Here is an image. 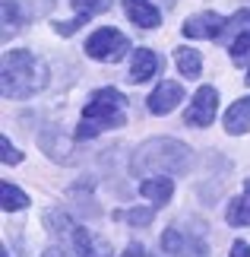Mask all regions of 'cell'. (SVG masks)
Listing matches in <instances>:
<instances>
[{
  "label": "cell",
  "instance_id": "cell-6",
  "mask_svg": "<svg viewBox=\"0 0 250 257\" xmlns=\"http://www.w3.org/2000/svg\"><path fill=\"white\" fill-rule=\"evenodd\" d=\"M215 111H218V92L212 86H199L193 102H190L187 114H184V124L190 127H209L215 121Z\"/></svg>",
  "mask_w": 250,
  "mask_h": 257
},
{
  "label": "cell",
  "instance_id": "cell-27",
  "mask_svg": "<svg viewBox=\"0 0 250 257\" xmlns=\"http://www.w3.org/2000/svg\"><path fill=\"white\" fill-rule=\"evenodd\" d=\"M247 83H250V70H247Z\"/></svg>",
  "mask_w": 250,
  "mask_h": 257
},
{
  "label": "cell",
  "instance_id": "cell-16",
  "mask_svg": "<svg viewBox=\"0 0 250 257\" xmlns=\"http://www.w3.org/2000/svg\"><path fill=\"white\" fill-rule=\"evenodd\" d=\"M174 64H177V70H181L187 80L199 76V70H203V57H199V51H193V48H177Z\"/></svg>",
  "mask_w": 250,
  "mask_h": 257
},
{
  "label": "cell",
  "instance_id": "cell-1",
  "mask_svg": "<svg viewBox=\"0 0 250 257\" xmlns=\"http://www.w3.org/2000/svg\"><path fill=\"white\" fill-rule=\"evenodd\" d=\"M0 73H4V98H29L48 86L45 61L29 51H7Z\"/></svg>",
  "mask_w": 250,
  "mask_h": 257
},
{
  "label": "cell",
  "instance_id": "cell-24",
  "mask_svg": "<svg viewBox=\"0 0 250 257\" xmlns=\"http://www.w3.org/2000/svg\"><path fill=\"white\" fill-rule=\"evenodd\" d=\"M228 257H250V244L247 241H234L231 244V254Z\"/></svg>",
  "mask_w": 250,
  "mask_h": 257
},
{
  "label": "cell",
  "instance_id": "cell-23",
  "mask_svg": "<svg viewBox=\"0 0 250 257\" xmlns=\"http://www.w3.org/2000/svg\"><path fill=\"white\" fill-rule=\"evenodd\" d=\"M0 150H4V165H19V162H23V153L13 150L7 137H0Z\"/></svg>",
  "mask_w": 250,
  "mask_h": 257
},
{
  "label": "cell",
  "instance_id": "cell-10",
  "mask_svg": "<svg viewBox=\"0 0 250 257\" xmlns=\"http://www.w3.org/2000/svg\"><path fill=\"white\" fill-rule=\"evenodd\" d=\"M124 13L139 29H155L162 23V13H158V7H152V0H124Z\"/></svg>",
  "mask_w": 250,
  "mask_h": 257
},
{
  "label": "cell",
  "instance_id": "cell-19",
  "mask_svg": "<svg viewBox=\"0 0 250 257\" xmlns=\"http://www.w3.org/2000/svg\"><path fill=\"white\" fill-rule=\"evenodd\" d=\"M16 7H19V0H4V38L16 35V29H19V13H16Z\"/></svg>",
  "mask_w": 250,
  "mask_h": 257
},
{
  "label": "cell",
  "instance_id": "cell-2",
  "mask_svg": "<svg viewBox=\"0 0 250 257\" xmlns=\"http://www.w3.org/2000/svg\"><path fill=\"white\" fill-rule=\"evenodd\" d=\"M133 175H184L190 169V150L177 140H149L130 159Z\"/></svg>",
  "mask_w": 250,
  "mask_h": 257
},
{
  "label": "cell",
  "instance_id": "cell-9",
  "mask_svg": "<svg viewBox=\"0 0 250 257\" xmlns=\"http://www.w3.org/2000/svg\"><path fill=\"white\" fill-rule=\"evenodd\" d=\"M73 248L79 257H111V244L79 225H73Z\"/></svg>",
  "mask_w": 250,
  "mask_h": 257
},
{
  "label": "cell",
  "instance_id": "cell-3",
  "mask_svg": "<svg viewBox=\"0 0 250 257\" xmlns=\"http://www.w3.org/2000/svg\"><path fill=\"white\" fill-rule=\"evenodd\" d=\"M127 121V98L117 89H98L83 108V121H79L76 137L79 140H92L108 127H121Z\"/></svg>",
  "mask_w": 250,
  "mask_h": 257
},
{
  "label": "cell",
  "instance_id": "cell-17",
  "mask_svg": "<svg viewBox=\"0 0 250 257\" xmlns=\"http://www.w3.org/2000/svg\"><path fill=\"white\" fill-rule=\"evenodd\" d=\"M0 194H4V210H7V213H16V210H23V206L29 203V197L19 191L16 184H10V181H4Z\"/></svg>",
  "mask_w": 250,
  "mask_h": 257
},
{
  "label": "cell",
  "instance_id": "cell-4",
  "mask_svg": "<svg viewBox=\"0 0 250 257\" xmlns=\"http://www.w3.org/2000/svg\"><path fill=\"white\" fill-rule=\"evenodd\" d=\"M162 251L171 257H209V248L203 241V225L199 229H184V225H171L162 232Z\"/></svg>",
  "mask_w": 250,
  "mask_h": 257
},
{
  "label": "cell",
  "instance_id": "cell-26",
  "mask_svg": "<svg viewBox=\"0 0 250 257\" xmlns=\"http://www.w3.org/2000/svg\"><path fill=\"white\" fill-rule=\"evenodd\" d=\"M42 257H67V254H64V248H48Z\"/></svg>",
  "mask_w": 250,
  "mask_h": 257
},
{
  "label": "cell",
  "instance_id": "cell-15",
  "mask_svg": "<svg viewBox=\"0 0 250 257\" xmlns=\"http://www.w3.org/2000/svg\"><path fill=\"white\" fill-rule=\"evenodd\" d=\"M225 219H228V225H250V181H244V191H241V197L231 200Z\"/></svg>",
  "mask_w": 250,
  "mask_h": 257
},
{
  "label": "cell",
  "instance_id": "cell-12",
  "mask_svg": "<svg viewBox=\"0 0 250 257\" xmlns=\"http://www.w3.org/2000/svg\"><path fill=\"white\" fill-rule=\"evenodd\" d=\"M38 143H42V150L48 153V156H51V159L54 162H73L76 159V156H70V153H73V146H70V140H64V137H57V131H54V127H45V131H42V140H38Z\"/></svg>",
  "mask_w": 250,
  "mask_h": 257
},
{
  "label": "cell",
  "instance_id": "cell-22",
  "mask_svg": "<svg viewBox=\"0 0 250 257\" xmlns=\"http://www.w3.org/2000/svg\"><path fill=\"white\" fill-rule=\"evenodd\" d=\"M247 54H250V29H247V32H241V35L231 42V61H234V64H244Z\"/></svg>",
  "mask_w": 250,
  "mask_h": 257
},
{
  "label": "cell",
  "instance_id": "cell-5",
  "mask_svg": "<svg viewBox=\"0 0 250 257\" xmlns=\"http://www.w3.org/2000/svg\"><path fill=\"white\" fill-rule=\"evenodd\" d=\"M127 51H130V42L117 29H98L86 42V54L92 57V61H105V64H117Z\"/></svg>",
  "mask_w": 250,
  "mask_h": 257
},
{
  "label": "cell",
  "instance_id": "cell-20",
  "mask_svg": "<svg viewBox=\"0 0 250 257\" xmlns=\"http://www.w3.org/2000/svg\"><path fill=\"white\" fill-rule=\"evenodd\" d=\"M45 225L51 229V235H61V232H67V229H73V225H70V219H67V213H61V210L45 213Z\"/></svg>",
  "mask_w": 250,
  "mask_h": 257
},
{
  "label": "cell",
  "instance_id": "cell-18",
  "mask_svg": "<svg viewBox=\"0 0 250 257\" xmlns=\"http://www.w3.org/2000/svg\"><path fill=\"white\" fill-rule=\"evenodd\" d=\"M114 219H124L130 225H149L155 219V210H117Z\"/></svg>",
  "mask_w": 250,
  "mask_h": 257
},
{
  "label": "cell",
  "instance_id": "cell-8",
  "mask_svg": "<svg viewBox=\"0 0 250 257\" xmlns=\"http://www.w3.org/2000/svg\"><path fill=\"white\" fill-rule=\"evenodd\" d=\"M177 102H184V86L165 80L162 86H155V92L149 95V111L152 114H171Z\"/></svg>",
  "mask_w": 250,
  "mask_h": 257
},
{
  "label": "cell",
  "instance_id": "cell-21",
  "mask_svg": "<svg viewBox=\"0 0 250 257\" xmlns=\"http://www.w3.org/2000/svg\"><path fill=\"white\" fill-rule=\"evenodd\" d=\"M108 7V0H73V10H76V16H95V13H102V10Z\"/></svg>",
  "mask_w": 250,
  "mask_h": 257
},
{
  "label": "cell",
  "instance_id": "cell-7",
  "mask_svg": "<svg viewBox=\"0 0 250 257\" xmlns=\"http://www.w3.org/2000/svg\"><path fill=\"white\" fill-rule=\"evenodd\" d=\"M228 23H231V19H222L218 13H196L181 26V32L187 38H225Z\"/></svg>",
  "mask_w": 250,
  "mask_h": 257
},
{
  "label": "cell",
  "instance_id": "cell-13",
  "mask_svg": "<svg viewBox=\"0 0 250 257\" xmlns=\"http://www.w3.org/2000/svg\"><path fill=\"white\" fill-rule=\"evenodd\" d=\"M225 131L228 134H247L250 131V95L237 98V102L225 111Z\"/></svg>",
  "mask_w": 250,
  "mask_h": 257
},
{
  "label": "cell",
  "instance_id": "cell-25",
  "mask_svg": "<svg viewBox=\"0 0 250 257\" xmlns=\"http://www.w3.org/2000/svg\"><path fill=\"white\" fill-rule=\"evenodd\" d=\"M121 257H152V254H149V251L143 248V244H130V248H127Z\"/></svg>",
  "mask_w": 250,
  "mask_h": 257
},
{
  "label": "cell",
  "instance_id": "cell-14",
  "mask_svg": "<svg viewBox=\"0 0 250 257\" xmlns=\"http://www.w3.org/2000/svg\"><path fill=\"white\" fill-rule=\"evenodd\" d=\"M139 194L149 197V200L158 203V206H165L174 194V184H171V178H165V175L162 178H146V181L139 184Z\"/></svg>",
  "mask_w": 250,
  "mask_h": 257
},
{
  "label": "cell",
  "instance_id": "cell-11",
  "mask_svg": "<svg viewBox=\"0 0 250 257\" xmlns=\"http://www.w3.org/2000/svg\"><path fill=\"white\" fill-rule=\"evenodd\" d=\"M158 67H162V61H158L155 51H149V48H136V51H133V64H130V80H133V83H146V80H152V76L158 73Z\"/></svg>",
  "mask_w": 250,
  "mask_h": 257
}]
</instances>
